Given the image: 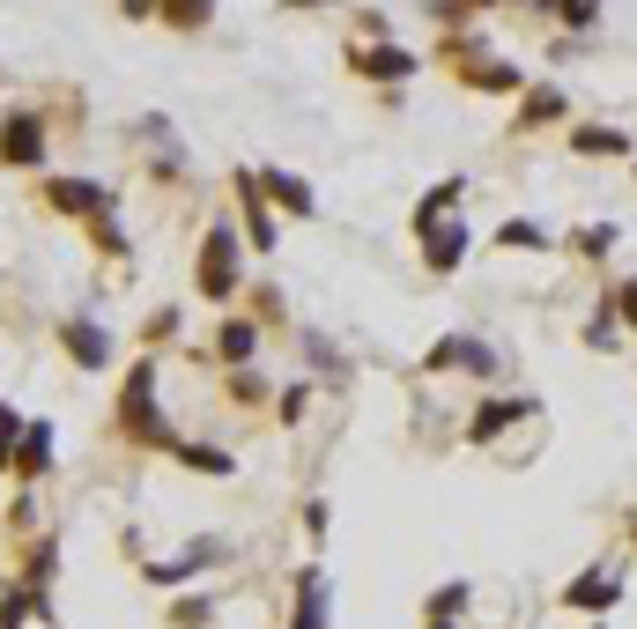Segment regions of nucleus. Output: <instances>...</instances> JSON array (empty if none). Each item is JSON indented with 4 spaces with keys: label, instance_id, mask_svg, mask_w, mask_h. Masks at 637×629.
I'll return each instance as SVG.
<instances>
[{
    "label": "nucleus",
    "instance_id": "5",
    "mask_svg": "<svg viewBox=\"0 0 637 629\" xmlns=\"http://www.w3.org/2000/svg\"><path fill=\"white\" fill-rule=\"evenodd\" d=\"M45 208L82 216V222H104V216H112V193H104L97 178H45Z\"/></svg>",
    "mask_w": 637,
    "mask_h": 629
},
{
    "label": "nucleus",
    "instance_id": "10",
    "mask_svg": "<svg viewBox=\"0 0 637 629\" xmlns=\"http://www.w3.org/2000/svg\"><path fill=\"white\" fill-rule=\"evenodd\" d=\"M460 252H467V230H460V222H452V230H430L422 266H430V274H445V266H460Z\"/></svg>",
    "mask_w": 637,
    "mask_h": 629
},
{
    "label": "nucleus",
    "instance_id": "15",
    "mask_svg": "<svg viewBox=\"0 0 637 629\" xmlns=\"http://www.w3.org/2000/svg\"><path fill=\"white\" fill-rule=\"evenodd\" d=\"M30 607H38V585H8V593H0V629H23Z\"/></svg>",
    "mask_w": 637,
    "mask_h": 629
},
{
    "label": "nucleus",
    "instance_id": "17",
    "mask_svg": "<svg viewBox=\"0 0 637 629\" xmlns=\"http://www.w3.org/2000/svg\"><path fill=\"white\" fill-rule=\"evenodd\" d=\"M156 8H164L178 30H200V23H208V0H156Z\"/></svg>",
    "mask_w": 637,
    "mask_h": 629
},
{
    "label": "nucleus",
    "instance_id": "1",
    "mask_svg": "<svg viewBox=\"0 0 637 629\" xmlns=\"http://www.w3.org/2000/svg\"><path fill=\"white\" fill-rule=\"evenodd\" d=\"M119 430L134 437V444H171L164 415H156V364L126 370V386H119Z\"/></svg>",
    "mask_w": 637,
    "mask_h": 629
},
{
    "label": "nucleus",
    "instance_id": "16",
    "mask_svg": "<svg viewBox=\"0 0 637 629\" xmlns=\"http://www.w3.org/2000/svg\"><path fill=\"white\" fill-rule=\"evenodd\" d=\"M171 452H178L186 466H200V474H216V482L230 474V452H216V444H171Z\"/></svg>",
    "mask_w": 637,
    "mask_h": 629
},
{
    "label": "nucleus",
    "instance_id": "24",
    "mask_svg": "<svg viewBox=\"0 0 637 629\" xmlns=\"http://www.w3.org/2000/svg\"><path fill=\"white\" fill-rule=\"evenodd\" d=\"M290 8H318V0H290Z\"/></svg>",
    "mask_w": 637,
    "mask_h": 629
},
{
    "label": "nucleus",
    "instance_id": "6",
    "mask_svg": "<svg viewBox=\"0 0 637 629\" xmlns=\"http://www.w3.org/2000/svg\"><path fill=\"white\" fill-rule=\"evenodd\" d=\"M15 474H23V482H38V474H45L52 466V422H23V437H15Z\"/></svg>",
    "mask_w": 637,
    "mask_h": 629
},
{
    "label": "nucleus",
    "instance_id": "3",
    "mask_svg": "<svg viewBox=\"0 0 637 629\" xmlns=\"http://www.w3.org/2000/svg\"><path fill=\"white\" fill-rule=\"evenodd\" d=\"M60 348H67L74 370H104V364H112V334H104L90 312H67V318H60Z\"/></svg>",
    "mask_w": 637,
    "mask_h": 629
},
{
    "label": "nucleus",
    "instance_id": "18",
    "mask_svg": "<svg viewBox=\"0 0 637 629\" xmlns=\"http://www.w3.org/2000/svg\"><path fill=\"white\" fill-rule=\"evenodd\" d=\"M467 607V585H445V593H430V622H452Z\"/></svg>",
    "mask_w": 637,
    "mask_h": 629
},
{
    "label": "nucleus",
    "instance_id": "12",
    "mask_svg": "<svg viewBox=\"0 0 637 629\" xmlns=\"http://www.w3.org/2000/svg\"><path fill=\"white\" fill-rule=\"evenodd\" d=\"M356 67H364V74H378V82H386V74H393V82H400V74L416 67V60H408V52H400V45H370V52H356Z\"/></svg>",
    "mask_w": 637,
    "mask_h": 629
},
{
    "label": "nucleus",
    "instance_id": "13",
    "mask_svg": "<svg viewBox=\"0 0 637 629\" xmlns=\"http://www.w3.org/2000/svg\"><path fill=\"white\" fill-rule=\"evenodd\" d=\"M564 600H571V607H593V615H601V607H615V578H608V570H593V578L571 585Z\"/></svg>",
    "mask_w": 637,
    "mask_h": 629
},
{
    "label": "nucleus",
    "instance_id": "22",
    "mask_svg": "<svg viewBox=\"0 0 637 629\" xmlns=\"http://www.w3.org/2000/svg\"><path fill=\"white\" fill-rule=\"evenodd\" d=\"M504 244H549V238H541L534 222H504Z\"/></svg>",
    "mask_w": 637,
    "mask_h": 629
},
{
    "label": "nucleus",
    "instance_id": "25",
    "mask_svg": "<svg viewBox=\"0 0 637 629\" xmlns=\"http://www.w3.org/2000/svg\"><path fill=\"white\" fill-rule=\"evenodd\" d=\"M430 629H452V622H430Z\"/></svg>",
    "mask_w": 637,
    "mask_h": 629
},
{
    "label": "nucleus",
    "instance_id": "4",
    "mask_svg": "<svg viewBox=\"0 0 637 629\" xmlns=\"http://www.w3.org/2000/svg\"><path fill=\"white\" fill-rule=\"evenodd\" d=\"M38 156H45V119H38V112H8V119H0V164L38 170Z\"/></svg>",
    "mask_w": 637,
    "mask_h": 629
},
{
    "label": "nucleus",
    "instance_id": "19",
    "mask_svg": "<svg viewBox=\"0 0 637 629\" xmlns=\"http://www.w3.org/2000/svg\"><path fill=\"white\" fill-rule=\"evenodd\" d=\"M15 437H23V415H15L8 400H0V466L15 460Z\"/></svg>",
    "mask_w": 637,
    "mask_h": 629
},
{
    "label": "nucleus",
    "instance_id": "8",
    "mask_svg": "<svg viewBox=\"0 0 637 629\" xmlns=\"http://www.w3.org/2000/svg\"><path fill=\"white\" fill-rule=\"evenodd\" d=\"M252 178H260V193H268V200H282L290 216H312V186H304L296 170H252Z\"/></svg>",
    "mask_w": 637,
    "mask_h": 629
},
{
    "label": "nucleus",
    "instance_id": "2",
    "mask_svg": "<svg viewBox=\"0 0 637 629\" xmlns=\"http://www.w3.org/2000/svg\"><path fill=\"white\" fill-rule=\"evenodd\" d=\"M194 282H200V296H216V304H222L230 290H238V230H230V222H216V230H208Z\"/></svg>",
    "mask_w": 637,
    "mask_h": 629
},
{
    "label": "nucleus",
    "instance_id": "9",
    "mask_svg": "<svg viewBox=\"0 0 637 629\" xmlns=\"http://www.w3.org/2000/svg\"><path fill=\"white\" fill-rule=\"evenodd\" d=\"M216 348H222V364H252V348H260V326H252V318H222Z\"/></svg>",
    "mask_w": 637,
    "mask_h": 629
},
{
    "label": "nucleus",
    "instance_id": "11",
    "mask_svg": "<svg viewBox=\"0 0 637 629\" xmlns=\"http://www.w3.org/2000/svg\"><path fill=\"white\" fill-rule=\"evenodd\" d=\"M304 600H296V629H326V578L318 570H304V585H296Z\"/></svg>",
    "mask_w": 637,
    "mask_h": 629
},
{
    "label": "nucleus",
    "instance_id": "7",
    "mask_svg": "<svg viewBox=\"0 0 637 629\" xmlns=\"http://www.w3.org/2000/svg\"><path fill=\"white\" fill-rule=\"evenodd\" d=\"M452 364L460 370H497V356L482 348V340H467V334H445L438 348H430V370H452Z\"/></svg>",
    "mask_w": 637,
    "mask_h": 629
},
{
    "label": "nucleus",
    "instance_id": "23",
    "mask_svg": "<svg viewBox=\"0 0 637 629\" xmlns=\"http://www.w3.org/2000/svg\"><path fill=\"white\" fill-rule=\"evenodd\" d=\"M615 304H623V318H637V282H623V290H615Z\"/></svg>",
    "mask_w": 637,
    "mask_h": 629
},
{
    "label": "nucleus",
    "instance_id": "20",
    "mask_svg": "<svg viewBox=\"0 0 637 629\" xmlns=\"http://www.w3.org/2000/svg\"><path fill=\"white\" fill-rule=\"evenodd\" d=\"M208 615H216V607H208V600H178V607H171V622H178V629H200V622H208Z\"/></svg>",
    "mask_w": 637,
    "mask_h": 629
},
{
    "label": "nucleus",
    "instance_id": "14",
    "mask_svg": "<svg viewBox=\"0 0 637 629\" xmlns=\"http://www.w3.org/2000/svg\"><path fill=\"white\" fill-rule=\"evenodd\" d=\"M512 415H526V408H519V400H490V408H474V430H467V437H474V444H490Z\"/></svg>",
    "mask_w": 637,
    "mask_h": 629
},
{
    "label": "nucleus",
    "instance_id": "21",
    "mask_svg": "<svg viewBox=\"0 0 637 629\" xmlns=\"http://www.w3.org/2000/svg\"><path fill=\"white\" fill-rule=\"evenodd\" d=\"M556 112H564V97H556V90H541V97L526 104V126H534V119H556Z\"/></svg>",
    "mask_w": 637,
    "mask_h": 629
}]
</instances>
